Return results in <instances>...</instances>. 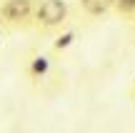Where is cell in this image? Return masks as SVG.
I'll use <instances>...</instances> for the list:
<instances>
[{"label": "cell", "mask_w": 135, "mask_h": 133, "mask_svg": "<svg viewBox=\"0 0 135 133\" xmlns=\"http://www.w3.org/2000/svg\"><path fill=\"white\" fill-rule=\"evenodd\" d=\"M113 3H115V0H80V8H83V13L90 15V18H100L108 10H113Z\"/></svg>", "instance_id": "cell-4"}, {"label": "cell", "mask_w": 135, "mask_h": 133, "mask_svg": "<svg viewBox=\"0 0 135 133\" xmlns=\"http://www.w3.org/2000/svg\"><path fill=\"white\" fill-rule=\"evenodd\" d=\"M130 100H133V103H135V85H133V88H130Z\"/></svg>", "instance_id": "cell-7"}, {"label": "cell", "mask_w": 135, "mask_h": 133, "mask_svg": "<svg viewBox=\"0 0 135 133\" xmlns=\"http://www.w3.org/2000/svg\"><path fill=\"white\" fill-rule=\"evenodd\" d=\"M113 10L120 18H133L135 15V0H115L113 3Z\"/></svg>", "instance_id": "cell-6"}, {"label": "cell", "mask_w": 135, "mask_h": 133, "mask_svg": "<svg viewBox=\"0 0 135 133\" xmlns=\"http://www.w3.org/2000/svg\"><path fill=\"white\" fill-rule=\"evenodd\" d=\"M0 28H3V23H0Z\"/></svg>", "instance_id": "cell-9"}, {"label": "cell", "mask_w": 135, "mask_h": 133, "mask_svg": "<svg viewBox=\"0 0 135 133\" xmlns=\"http://www.w3.org/2000/svg\"><path fill=\"white\" fill-rule=\"evenodd\" d=\"M75 38H78V30H75V28L60 30V33L55 35V40H53V53H65V50L75 43Z\"/></svg>", "instance_id": "cell-5"}, {"label": "cell", "mask_w": 135, "mask_h": 133, "mask_svg": "<svg viewBox=\"0 0 135 133\" xmlns=\"http://www.w3.org/2000/svg\"><path fill=\"white\" fill-rule=\"evenodd\" d=\"M68 8L65 0H43V3L35 8V15H33V25L40 30V33H50V30H58L65 25L68 20Z\"/></svg>", "instance_id": "cell-1"}, {"label": "cell", "mask_w": 135, "mask_h": 133, "mask_svg": "<svg viewBox=\"0 0 135 133\" xmlns=\"http://www.w3.org/2000/svg\"><path fill=\"white\" fill-rule=\"evenodd\" d=\"M25 73H28V78H30V83H33V85L43 83V80L48 78V73H50V58H48L45 53H35V55H30Z\"/></svg>", "instance_id": "cell-3"}, {"label": "cell", "mask_w": 135, "mask_h": 133, "mask_svg": "<svg viewBox=\"0 0 135 133\" xmlns=\"http://www.w3.org/2000/svg\"><path fill=\"white\" fill-rule=\"evenodd\" d=\"M35 15V0H3L0 5V23L5 28L28 25Z\"/></svg>", "instance_id": "cell-2"}, {"label": "cell", "mask_w": 135, "mask_h": 133, "mask_svg": "<svg viewBox=\"0 0 135 133\" xmlns=\"http://www.w3.org/2000/svg\"><path fill=\"white\" fill-rule=\"evenodd\" d=\"M130 20H133V30H135V15H133V18H130Z\"/></svg>", "instance_id": "cell-8"}]
</instances>
